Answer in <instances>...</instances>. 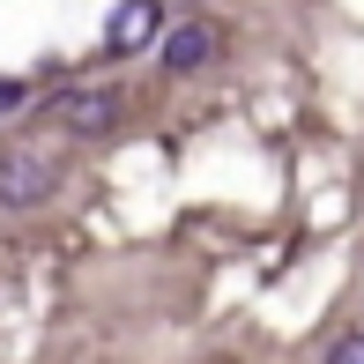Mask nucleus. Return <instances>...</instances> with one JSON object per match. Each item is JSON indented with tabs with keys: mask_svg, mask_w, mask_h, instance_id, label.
Instances as JSON below:
<instances>
[{
	"mask_svg": "<svg viewBox=\"0 0 364 364\" xmlns=\"http://www.w3.org/2000/svg\"><path fill=\"white\" fill-rule=\"evenodd\" d=\"M60 193V156L45 149H0V208H38Z\"/></svg>",
	"mask_w": 364,
	"mask_h": 364,
	"instance_id": "obj_1",
	"label": "nucleus"
},
{
	"mask_svg": "<svg viewBox=\"0 0 364 364\" xmlns=\"http://www.w3.org/2000/svg\"><path fill=\"white\" fill-rule=\"evenodd\" d=\"M53 119L68 127V134H112V127H119V90H68L53 105Z\"/></svg>",
	"mask_w": 364,
	"mask_h": 364,
	"instance_id": "obj_2",
	"label": "nucleus"
},
{
	"mask_svg": "<svg viewBox=\"0 0 364 364\" xmlns=\"http://www.w3.org/2000/svg\"><path fill=\"white\" fill-rule=\"evenodd\" d=\"M156 30H164V8H156V0H127V8H112L105 45H112V53H141Z\"/></svg>",
	"mask_w": 364,
	"mask_h": 364,
	"instance_id": "obj_3",
	"label": "nucleus"
},
{
	"mask_svg": "<svg viewBox=\"0 0 364 364\" xmlns=\"http://www.w3.org/2000/svg\"><path fill=\"white\" fill-rule=\"evenodd\" d=\"M201 60H216V23L193 15V23H178L171 38H164V68H171V75H193Z\"/></svg>",
	"mask_w": 364,
	"mask_h": 364,
	"instance_id": "obj_4",
	"label": "nucleus"
},
{
	"mask_svg": "<svg viewBox=\"0 0 364 364\" xmlns=\"http://www.w3.org/2000/svg\"><path fill=\"white\" fill-rule=\"evenodd\" d=\"M327 364H364V335H342L335 350H327Z\"/></svg>",
	"mask_w": 364,
	"mask_h": 364,
	"instance_id": "obj_5",
	"label": "nucleus"
},
{
	"mask_svg": "<svg viewBox=\"0 0 364 364\" xmlns=\"http://www.w3.org/2000/svg\"><path fill=\"white\" fill-rule=\"evenodd\" d=\"M23 97H30L23 82H15V75H0V112H15V105H23Z\"/></svg>",
	"mask_w": 364,
	"mask_h": 364,
	"instance_id": "obj_6",
	"label": "nucleus"
}]
</instances>
